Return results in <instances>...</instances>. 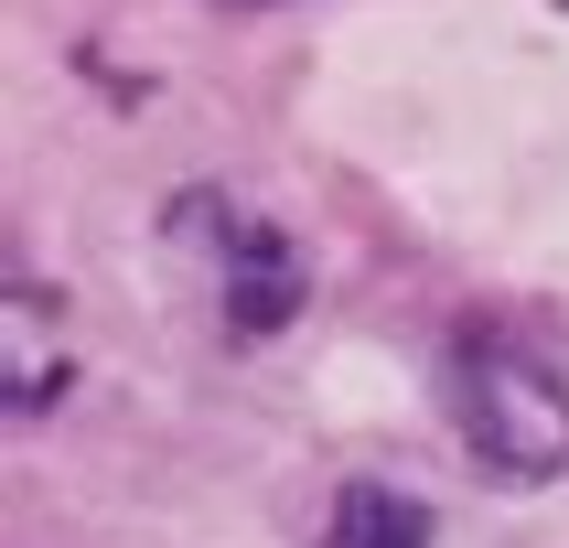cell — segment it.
Here are the masks:
<instances>
[{
	"instance_id": "obj_2",
	"label": "cell",
	"mask_w": 569,
	"mask_h": 548,
	"mask_svg": "<svg viewBox=\"0 0 569 548\" xmlns=\"http://www.w3.org/2000/svg\"><path fill=\"white\" fill-rule=\"evenodd\" d=\"M193 216L216 226V280H226V333H280L301 301H312V280H301V248H290L280 226L237 216V205H216V193H193Z\"/></svg>"
},
{
	"instance_id": "obj_3",
	"label": "cell",
	"mask_w": 569,
	"mask_h": 548,
	"mask_svg": "<svg viewBox=\"0 0 569 548\" xmlns=\"http://www.w3.org/2000/svg\"><path fill=\"white\" fill-rule=\"evenodd\" d=\"M322 548H430V506L398 495V484H377V474H355L345 495H333Z\"/></svg>"
},
{
	"instance_id": "obj_1",
	"label": "cell",
	"mask_w": 569,
	"mask_h": 548,
	"mask_svg": "<svg viewBox=\"0 0 569 548\" xmlns=\"http://www.w3.org/2000/svg\"><path fill=\"white\" fill-rule=\"evenodd\" d=\"M451 419L495 484H559L569 474V377L527 345H451Z\"/></svg>"
},
{
	"instance_id": "obj_4",
	"label": "cell",
	"mask_w": 569,
	"mask_h": 548,
	"mask_svg": "<svg viewBox=\"0 0 569 548\" xmlns=\"http://www.w3.org/2000/svg\"><path fill=\"white\" fill-rule=\"evenodd\" d=\"M237 11H269V0H237Z\"/></svg>"
}]
</instances>
